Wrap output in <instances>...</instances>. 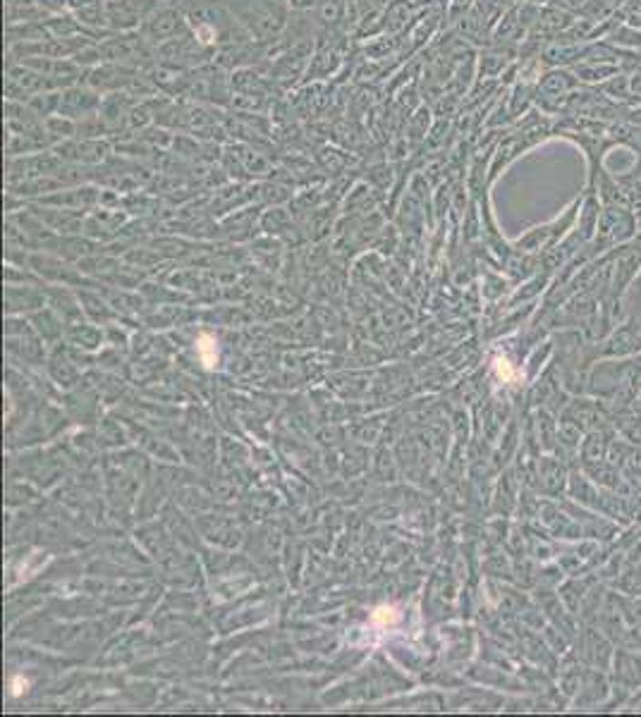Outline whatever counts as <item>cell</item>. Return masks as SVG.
Segmentation results:
<instances>
[{"label":"cell","mask_w":641,"mask_h":717,"mask_svg":"<svg viewBox=\"0 0 641 717\" xmlns=\"http://www.w3.org/2000/svg\"><path fill=\"white\" fill-rule=\"evenodd\" d=\"M178 5L185 10L194 36L213 51L254 41L247 29L235 20V15L225 7L223 0H182Z\"/></svg>","instance_id":"cell-1"},{"label":"cell","mask_w":641,"mask_h":717,"mask_svg":"<svg viewBox=\"0 0 641 717\" xmlns=\"http://www.w3.org/2000/svg\"><path fill=\"white\" fill-rule=\"evenodd\" d=\"M223 3L257 44L280 39L295 13L290 0H223Z\"/></svg>","instance_id":"cell-2"},{"label":"cell","mask_w":641,"mask_h":717,"mask_svg":"<svg viewBox=\"0 0 641 717\" xmlns=\"http://www.w3.org/2000/svg\"><path fill=\"white\" fill-rule=\"evenodd\" d=\"M156 58H158L160 63L180 67V70H199L204 65L213 63L216 51L201 44L192 34V29H189V32L178 36V39L158 45V48H156Z\"/></svg>","instance_id":"cell-3"},{"label":"cell","mask_w":641,"mask_h":717,"mask_svg":"<svg viewBox=\"0 0 641 717\" xmlns=\"http://www.w3.org/2000/svg\"><path fill=\"white\" fill-rule=\"evenodd\" d=\"M139 32L148 44L158 48V45L168 44V41L178 39V36L189 32V22H187L185 17V10H182L178 3H160L156 10H151L147 20H144Z\"/></svg>","instance_id":"cell-4"},{"label":"cell","mask_w":641,"mask_h":717,"mask_svg":"<svg viewBox=\"0 0 641 717\" xmlns=\"http://www.w3.org/2000/svg\"><path fill=\"white\" fill-rule=\"evenodd\" d=\"M163 0H106L108 32H139L151 10Z\"/></svg>","instance_id":"cell-5"},{"label":"cell","mask_w":641,"mask_h":717,"mask_svg":"<svg viewBox=\"0 0 641 717\" xmlns=\"http://www.w3.org/2000/svg\"><path fill=\"white\" fill-rule=\"evenodd\" d=\"M103 103V94H98L97 89H91L84 82L75 84L63 89V98H60V113L58 116L70 117V120H84V117L98 116Z\"/></svg>","instance_id":"cell-6"},{"label":"cell","mask_w":641,"mask_h":717,"mask_svg":"<svg viewBox=\"0 0 641 717\" xmlns=\"http://www.w3.org/2000/svg\"><path fill=\"white\" fill-rule=\"evenodd\" d=\"M60 98H63V91L60 89H51V91H41V94H36V96L29 98V108L36 113L39 117H51V116H58L60 113Z\"/></svg>","instance_id":"cell-7"},{"label":"cell","mask_w":641,"mask_h":717,"mask_svg":"<svg viewBox=\"0 0 641 717\" xmlns=\"http://www.w3.org/2000/svg\"><path fill=\"white\" fill-rule=\"evenodd\" d=\"M197 354H199L201 364H204L206 369H213V366L219 364V347H216V339H213L211 335H201V338L197 339Z\"/></svg>","instance_id":"cell-8"},{"label":"cell","mask_w":641,"mask_h":717,"mask_svg":"<svg viewBox=\"0 0 641 717\" xmlns=\"http://www.w3.org/2000/svg\"><path fill=\"white\" fill-rule=\"evenodd\" d=\"M373 621H376V624H392V621L398 620V610L395 608H379L376 610V612H373V617H371Z\"/></svg>","instance_id":"cell-9"},{"label":"cell","mask_w":641,"mask_h":717,"mask_svg":"<svg viewBox=\"0 0 641 717\" xmlns=\"http://www.w3.org/2000/svg\"><path fill=\"white\" fill-rule=\"evenodd\" d=\"M26 686H29V682L22 677H13L10 679V689H13V696H22V693L26 692Z\"/></svg>","instance_id":"cell-10"},{"label":"cell","mask_w":641,"mask_h":717,"mask_svg":"<svg viewBox=\"0 0 641 717\" xmlns=\"http://www.w3.org/2000/svg\"><path fill=\"white\" fill-rule=\"evenodd\" d=\"M5 7H39V0H5Z\"/></svg>","instance_id":"cell-11"},{"label":"cell","mask_w":641,"mask_h":717,"mask_svg":"<svg viewBox=\"0 0 641 717\" xmlns=\"http://www.w3.org/2000/svg\"><path fill=\"white\" fill-rule=\"evenodd\" d=\"M290 3H292V7H300L301 5V0H290Z\"/></svg>","instance_id":"cell-12"}]
</instances>
